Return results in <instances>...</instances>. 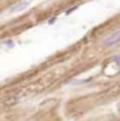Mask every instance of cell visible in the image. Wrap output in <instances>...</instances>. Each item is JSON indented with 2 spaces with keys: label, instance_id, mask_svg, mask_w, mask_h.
<instances>
[{
  "label": "cell",
  "instance_id": "obj_5",
  "mask_svg": "<svg viewBox=\"0 0 120 121\" xmlns=\"http://www.w3.org/2000/svg\"><path fill=\"white\" fill-rule=\"evenodd\" d=\"M113 61L116 62V65L119 66V71H120V56H116V58L113 59Z\"/></svg>",
  "mask_w": 120,
  "mask_h": 121
},
{
  "label": "cell",
  "instance_id": "obj_6",
  "mask_svg": "<svg viewBox=\"0 0 120 121\" xmlns=\"http://www.w3.org/2000/svg\"><path fill=\"white\" fill-rule=\"evenodd\" d=\"M55 21H57V17H53V18H51V19L48 20V24H49V25H52V24H54Z\"/></svg>",
  "mask_w": 120,
  "mask_h": 121
},
{
  "label": "cell",
  "instance_id": "obj_4",
  "mask_svg": "<svg viewBox=\"0 0 120 121\" xmlns=\"http://www.w3.org/2000/svg\"><path fill=\"white\" fill-rule=\"evenodd\" d=\"M19 101V98L18 96H11L9 99H8V101H6V104H8V105H14V104H17Z\"/></svg>",
  "mask_w": 120,
  "mask_h": 121
},
{
  "label": "cell",
  "instance_id": "obj_2",
  "mask_svg": "<svg viewBox=\"0 0 120 121\" xmlns=\"http://www.w3.org/2000/svg\"><path fill=\"white\" fill-rule=\"evenodd\" d=\"M30 5H31L30 1H21V2H19V4H17V5H14V6H12L8 12H9L11 14H14V13H18V12H21V11L26 9Z\"/></svg>",
  "mask_w": 120,
  "mask_h": 121
},
{
  "label": "cell",
  "instance_id": "obj_9",
  "mask_svg": "<svg viewBox=\"0 0 120 121\" xmlns=\"http://www.w3.org/2000/svg\"><path fill=\"white\" fill-rule=\"evenodd\" d=\"M28 121H33V120H28Z\"/></svg>",
  "mask_w": 120,
  "mask_h": 121
},
{
  "label": "cell",
  "instance_id": "obj_1",
  "mask_svg": "<svg viewBox=\"0 0 120 121\" xmlns=\"http://www.w3.org/2000/svg\"><path fill=\"white\" fill-rule=\"evenodd\" d=\"M120 43V28L117 30L116 32H113L112 34H110L107 38H105L104 41H102V45L107 48L110 47H114Z\"/></svg>",
  "mask_w": 120,
  "mask_h": 121
},
{
  "label": "cell",
  "instance_id": "obj_7",
  "mask_svg": "<svg viewBox=\"0 0 120 121\" xmlns=\"http://www.w3.org/2000/svg\"><path fill=\"white\" fill-rule=\"evenodd\" d=\"M77 8H78L77 6H76V7H72V8H70V9H68V11L66 12V14H71V13H72V12H73L74 9H77Z\"/></svg>",
  "mask_w": 120,
  "mask_h": 121
},
{
  "label": "cell",
  "instance_id": "obj_3",
  "mask_svg": "<svg viewBox=\"0 0 120 121\" xmlns=\"http://www.w3.org/2000/svg\"><path fill=\"white\" fill-rule=\"evenodd\" d=\"M88 81H91V79H87V80H73L70 81L68 85H84V83H87Z\"/></svg>",
  "mask_w": 120,
  "mask_h": 121
},
{
  "label": "cell",
  "instance_id": "obj_8",
  "mask_svg": "<svg viewBox=\"0 0 120 121\" xmlns=\"http://www.w3.org/2000/svg\"><path fill=\"white\" fill-rule=\"evenodd\" d=\"M117 109L120 112V102H118V105H117Z\"/></svg>",
  "mask_w": 120,
  "mask_h": 121
}]
</instances>
